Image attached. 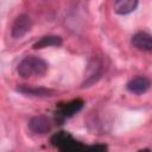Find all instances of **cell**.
Segmentation results:
<instances>
[{"instance_id":"cell-2","label":"cell","mask_w":152,"mask_h":152,"mask_svg":"<svg viewBox=\"0 0 152 152\" xmlns=\"http://www.w3.org/2000/svg\"><path fill=\"white\" fill-rule=\"evenodd\" d=\"M50 141L55 147L61 151H78L83 148V145L80 141H77L71 134L64 131L55 133L51 137Z\"/></svg>"},{"instance_id":"cell-10","label":"cell","mask_w":152,"mask_h":152,"mask_svg":"<svg viewBox=\"0 0 152 152\" xmlns=\"http://www.w3.org/2000/svg\"><path fill=\"white\" fill-rule=\"evenodd\" d=\"M18 91L31 95V96H52L53 90L45 89V88H33V87H27V86H20L17 88Z\"/></svg>"},{"instance_id":"cell-4","label":"cell","mask_w":152,"mask_h":152,"mask_svg":"<svg viewBox=\"0 0 152 152\" xmlns=\"http://www.w3.org/2000/svg\"><path fill=\"white\" fill-rule=\"evenodd\" d=\"M82 107H83V101L80 100V99H76V100H72V101L62 103L58 107V109L56 112V115L58 116L59 121H63L64 119L70 118L74 114H76L77 112H80Z\"/></svg>"},{"instance_id":"cell-8","label":"cell","mask_w":152,"mask_h":152,"mask_svg":"<svg viewBox=\"0 0 152 152\" xmlns=\"http://www.w3.org/2000/svg\"><path fill=\"white\" fill-rule=\"evenodd\" d=\"M138 6V0H114V12L116 14H128Z\"/></svg>"},{"instance_id":"cell-9","label":"cell","mask_w":152,"mask_h":152,"mask_svg":"<svg viewBox=\"0 0 152 152\" xmlns=\"http://www.w3.org/2000/svg\"><path fill=\"white\" fill-rule=\"evenodd\" d=\"M62 45V38L58 36H44L38 42L33 44V49H43L48 46H59Z\"/></svg>"},{"instance_id":"cell-7","label":"cell","mask_w":152,"mask_h":152,"mask_svg":"<svg viewBox=\"0 0 152 152\" xmlns=\"http://www.w3.org/2000/svg\"><path fill=\"white\" fill-rule=\"evenodd\" d=\"M132 45L141 51L152 50V36L146 32H137L132 37Z\"/></svg>"},{"instance_id":"cell-3","label":"cell","mask_w":152,"mask_h":152,"mask_svg":"<svg viewBox=\"0 0 152 152\" xmlns=\"http://www.w3.org/2000/svg\"><path fill=\"white\" fill-rule=\"evenodd\" d=\"M31 26H32L31 18L27 14H24V13L19 14L15 18V20L13 21V25H12V28H11V34L15 39L21 38L31 30Z\"/></svg>"},{"instance_id":"cell-1","label":"cell","mask_w":152,"mask_h":152,"mask_svg":"<svg viewBox=\"0 0 152 152\" xmlns=\"http://www.w3.org/2000/svg\"><path fill=\"white\" fill-rule=\"evenodd\" d=\"M17 71L24 78H28V77H33V76L40 77L46 74L48 63L44 59H42L40 57L26 56L18 64Z\"/></svg>"},{"instance_id":"cell-6","label":"cell","mask_w":152,"mask_h":152,"mask_svg":"<svg viewBox=\"0 0 152 152\" xmlns=\"http://www.w3.org/2000/svg\"><path fill=\"white\" fill-rule=\"evenodd\" d=\"M150 86H151V82H150V80L147 77H145V76H137V77L132 78L131 81H128L126 87H127V90L129 93L139 95V94L146 93L148 90Z\"/></svg>"},{"instance_id":"cell-5","label":"cell","mask_w":152,"mask_h":152,"mask_svg":"<svg viewBox=\"0 0 152 152\" xmlns=\"http://www.w3.org/2000/svg\"><path fill=\"white\" fill-rule=\"evenodd\" d=\"M52 127L51 120L45 115L33 116L28 121V128L36 134H46Z\"/></svg>"}]
</instances>
